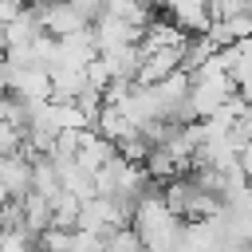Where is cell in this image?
Wrapping results in <instances>:
<instances>
[{
    "mask_svg": "<svg viewBox=\"0 0 252 252\" xmlns=\"http://www.w3.org/2000/svg\"><path fill=\"white\" fill-rule=\"evenodd\" d=\"M240 98H244V102H248V110H252V91H248V94H240Z\"/></svg>",
    "mask_w": 252,
    "mask_h": 252,
    "instance_id": "cell-8",
    "label": "cell"
},
{
    "mask_svg": "<svg viewBox=\"0 0 252 252\" xmlns=\"http://www.w3.org/2000/svg\"><path fill=\"white\" fill-rule=\"evenodd\" d=\"M20 150H24V130L0 118V158H12V154H20Z\"/></svg>",
    "mask_w": 252,
    "mask_h": 252,
    "instance_id": "cell-6",
    "label": "cell"
},
{
    "mask_svg": "<svg viewBox=\"0 0 252 252\" xmlns=\"http://www.w3.org/2000/svg\"><path fill=\"white\" fill-rule=\"evenodd\" d=\"M102 252H146V244L130 224H118L114 232L102 236Z\"/></svg>",
    "mask_w": 252,
    "mask_h": 252,
    "instance_id": "cell-5",
    "label": "cell"
},
{
    "mask_svg": "<svg viewBox=\"0 0 252 252\" xmlns=\"http://www.w3.org/2000/svg\"><path fill=\"white\" fill-rule=\"evenodd\" d=\"M12 4H24V0H12Z\"/></svg>",
    "mask_w": 252,
    "mask_h": 252,
    "instance_id": "cell-9",
    "label": "cell"
},
{
    "mask_svg": "<svg viewBox=\"0 0 252 252\" xmlns=\"http://www.w3.org/2000/svg\"><path fill=\"white\" fill-rule=\"evenodd\" d=\"M114 154H118V150H114V142H106L98 130H91V126H83V130H79V150H75V165H79V169L98 173Z\"/></svg>",
    "mask_w": 252,
    "mask_h": 252,
    "instance_id": "cell-3",
    "label": "cell"
},
{
    "mask_svg": "<svg viewBox=\"0 0 252 252\" xmlns=\"http://www.w3.org/2000/svg\"><path fill=\"white\" fill-rule=\"evenodd\" d=\"M71 252H102V236L87 228H71Z\"/></svg>",
    "mask_w": 252,
    "mask_h": 252,
    "instance_id": "cell-7",
    "label": "cell"
},
{
    "mask_svg": "<svg viewBox=\"0 0 252 252\" xmlns=\"http://www.w3.org/2000/svg\"><path fill=\"white\" fill-rule=\"evenodd\" d=\"M32 161H35V154H28V150H20L12 158H0V189L8 197L20 201L24 193H32Z\"/></svg>",
    "mask_w": 252,
    "mask_h": 252,
    "instance_id": "cell-4",
    "label": "cell"
},
{
    "mask_svg": "<svg viewBox=\"0 0 252 252\" xmlns=\"http://www.w3.org/2000/svg\"><path fill=\"white\" fill-rule=\"evenodd\" d=\"M158 12H161L177 32H185V35H201V32L213 24L209 0H161Z\"/></svg>",
    "mask_w": 252,
    "mask_h": 252,
    "instance_id": "cell-2",
    "label": "cell"
},
{
    "mask_svg": "<svg viewBox=\"0 0 252 252\" xmlns=\"http://www.w3.org/2000/svg\"><path fill=\"white\" fill-rule=\"evenodd\" d=\"M35 8V16H39V28H43V35H55V39H63V35H75V32H87L91 24L67 4V0H51V4H32Z\"/></svg>",
    "mask_w": 252,
    "mask_h": 252,
    "instance_id": "cell-1",
    "label": "cell"
}]
</instances>
